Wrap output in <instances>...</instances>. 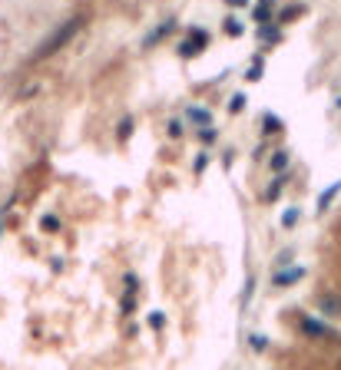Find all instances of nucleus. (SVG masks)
Returning a JSON list of instances; mask_svg holds the SVG:
<instances>
[{
  "instance_id": "nucleus-26",
  "label": "nucleus",
  "mask_w": 341,
  "mask_h": 370,
  "mask_svg": "<svg viewBox=\"0 0 341 370\" xmlns=\"http://www.w3.org/2000/svg\"><path fill=\"white\" fill-rule=\"evenodd\" d=\"M162 324H166V314H162V311H152V314H149V327H152V331H162Z\"/></svg>"
},
{
  "instance_id": "nucleus-30",
  "label": "nucleus",
  "mask_w": 341,
  "mask_h": 370,
  "mask_svg": "<svg viewBox=\"0 0 341 370\" xmlns=\"http://www.w3.org/2000/svg\"><path fill=\"white\" fill-rule=\"evenodd\" d=\"M226 4H229V7H232V10H238V7H248V0H226Z\"/></svg>"
},
{
  "instance_id": "nucleus-21",
  "label": "nucleus",
  "mask_w": 341,
  "mask_h": 370,
  "mask_svg": "<svg viewBox=\"0 0 341 370\" xmlns=\"http://www.w3.org/2000/svg\"><path fill=\"white\" fill-rule=\"evenodd\" d=\"M199 143L202 146H212V143H219V129H212V126H209V129H199Z\"/></svg>"
},
{
  "instance_id": "nucleus-8",
  "label": "nucleus",
  "mask_w": 341,
  "mask_h": 370,
  "mask_svg": "<svg viewBox=\"0 0 341 370\" xmlns=\"http://www.w3.org/2000/svg\"><path fill=\"white\" fill-rule=\"evenodd\" d=\"M338 192H341V179L332 182V185H328V189H325L322 195H318V215H325V212H328V205H332V202L338 199Z\"/></svg>"
},
{
  "instance_id": "nucleus-28",
  "label": "nucleus",
  "mask_w": 341,
  "mask_h": 370,
  "mask_svg": "<svg viewBox=\"0 0 341 370\" xmlns=\"http://www.w3.org/2000/svg\"><path fill=\"white\" fill-rule=\"evenodd\" d=\"M248 344H252L256 351H266V347H268V341L262 337V334H252V337H248Z\"/></svg>"
},
{
  "instance_id": "nucleus-5",
  "label": "nucleus",
  "mask_w": 341,
  "mask_h": 370,
  "mask_svg": "<svg viewBox=\"0 0 341 370\" xmlns=\"http://www.w3.org/2000/svg\"><path fill=\"white\" fill-rule=\"evenodd\" d=\"M172 30H176V17H166L159 23V27L156 30H149V33H146V37H142V47H156V43H159L162 37H169Z\"/></svg>"
},
{
  "instance_id": "nucleus-27",
  "label": "nucleus",
  "mask_w": 341,
  "mask_h": 370,
  "mask_svg": "<svg viewBox=\"0 0 341 370\" xmlns=\"http://www.w3.org/2000/svg\"><path fill=\"white\" fill-rule=\"evenodd\" d=\"M252 291H256V278H246V291H242V304L248 308V301H252Z\"/></svg>"
},
{
  "instance_id": "nucleus-4",
  "label": "nucleus",
  "mask_w": 341,
  "mask_h": 370,
  "mask_svg": "<svg viewBox=\"0 0 341 370\" xmlns=\"http://www.w3.org/2000/svg\"><path fill=\"white\" fill-rule=\"evenodd\" d=\"M302 278H305V268H302V265L275 268V275H272V288H292V285H298Z\"/></svg>"
},
{
  "instance_id": "nucleus-11",
  "label": "nucleus",
  "mask_w": 341,
  "mask_h": 370,
  "mask_svg": "<svg viewBox=\"0 0 341 370\" xmlns=\"http://www.w3.org/2000/svg\"><path fill=\"white\" fill-rule=\"evenodd\" d=\"M133 129H136V119H133V116H130V113H126L123 119L116 123V143H126V139L133 136Z\"/></svg>"
},
{
  "instance_id": "nucleus-23",
  "label": "nucleus",
  "mask_w": 341,
  "mask_h": 370,
  "mask_svg": "<svg viewBox=\"0 0 341 370\" xmlns=\"http://www.w3.org/2000/svg\"><path fill=\"white\" fill-rule=\"evenodd\" d=\"M298 13H302V7H298V4H292V7H285L282 13H278V20H275V23H288V20L298 17Z\"/></svg>"
},
{
  "instance_id": "nucleus-15",
  "label": "nucleus",
  "mask_w": 341,
  "mask_h": 370,
  "mask_svg": "<svg viewBox=\"0 0 341 370\" xmlns=\"http://www.w3.org/2000/svg\"><path fill=\"white\" fill-rule=\"evenodd\" d=\"M298 222H302V209H298V205H292V209L282 212V228H295Z\"/></svg>"
},
{
  "instance_id": "nucleus-7",
  "label": "nucleus",
  "mask_w": 341,
  "mask_h": 370,
  "mask_svg": "<svg viewBox=\"0 0 341 370\" xmlns=\"http://www.w3.org/2000/svg\"><path fill=\"white\" fill-rule=\"evenodd\" d=\"M186 119L196 126V133L212 126V113H209V109H202V106H186Z\"/></svg>"
},
{
  "instance_id": "nucleus-9",
  "label": "nucleus",
  "mask_w": 341,
  "mask_h": 370,
  "mask_svg": "<svg viewBox=\"0 0 341 370\" xmlns=\"http://www.w3.org/2000/svg\"><path fill=\"white\" fill-rule=\"evenodd\" d=\"M288 162H292L288 149H275V152H272V159H268V165H272L275 175H285V169H288Z\"/></svg>"
},
{
  "instance_id": "nucleus-3",
  "label": "nucleus",
  "mask_w": 341,
  "mask_h": 370,
  "mask_svg": "<svg viewBox=\"0 0 341 370\" xmlns=\"http://www.w3.org/2000/svg\"><path fill=\"white\" fill-rule=\"evenodd\" d=\"M206 47H209V30L192 27V30H189V37L182 40V43H179L176 50H179V57H182V60H192V57H199V53H202Z\"/></svg>"
},
{
  "instance_id": "nucleus-12",
  "label": "nucleus",
  "mask_w": 341,
  "mask_h": 370,
  "mask_svg": "<svg viewBox=\"0 0 341 370\" xmlns=\"http://www.w3.org/2000/svg\"><path fill=\"white\" fill-rule=\"evenodd\" d=\"M258 37H262V43H272L275 47V43H282V27H278V23L268 27L266 23V27H258Z\"/></svg>"
},
{
  "instance_id": "nucleus-10",
  "label": "nucleus",
  "mask_w": 341,
  "mask_h": 370,
  "mask_svg": "<svg viewBox=\"0 0 341 370\" xmlns=\"http://www.w3.org/2000/svg\"><path fill=\"white\" fill-rule=\"evenodd\" d=\"M272 7H275V0H258V7L252 10V17H256V23L258 27H266V23H272Z\"/></svg>"
},
{
  "instance_id": "nucleus-19",
  "label": "nucleus",
  "mask_w": 341,
  "mask_h": 370,
  "mask_svg": "<svg viewBox=\"0 0 341 370\" xmlns=\"http://www.w3.org/2000/svg\"><path fill=\"white\" fill-rule=\"evenodd\" d=\"M246 103H248V99H246V93H236V96H232V99H229V113H232V116H238V113H242V109H246Z\"/></svg>"
},
{
  "instance_id": "nucleus-14",
  "label": "nucleus",
  "mask_w": 341,
  "mask_h": 370,
  "mask_svg": "<svg viewBox=\"0 0 341 370\" xmlns=\"http://www.w3.org/2000/svg\"><path fill=\"white\" fill-rule=\"evenodd\" d=\"M282 189H285V175H275L266 189V202H278L282 199Z\"/></svg>"
},
{
  "instance_id": "nucleus-22",
  "label": "nucleus",
  "mask_w": 341,
  "mask_h": 370,
  "mask_svg": "<svg viewBox=\"0 0 341 370\" xmlns=\"http://www.w3.org/2000/svg\"><path fill=\"white\" fill-rule=\"evenodd\" d=\"M14 202H17V195H10L4 205H0V238H4V225H7V212L14 209Z\"/></svg>"
},
{
  "instance_id": "nucleus-25",
  "label": "nucleus",
  "mask_w": 341,
  "mask_h": 370,
  "mask_svg": "<svg viewBox=\"0 0 341 370\" xmlns=\"http://www.w3.org/2000/svg\"><path fill=\"white\" fill-rule=\"evenodd\" d=\"M206 165H209V156H206V152H199V156H196V162H192V172H196V175H202V172H206Z\"/></svg>"
},
{
  "instance_id": "nucleus-16",
  "label": "nucleus",
  "mask_w": 341,
  "mask_h": 370,
  "mask_svg": "<svg viewBox=\"0 0 341 370\" xmlns=\"http://www.w3.org/2000/svg\"><path fill=\"white\" fill-rule=\"evenodd\" d=\"M262 73H266V63H262V57H256V60H252V67L246 70V80H248V83H258Z\"/></svg>"
},
{
  "instance_id": "nucleus-17",
  "label": "nucleus",
  "mask_w": 341,
  "mask_h": 370,
  "mask_svg": "<svg viewBox=\"0 0 341 370\" xmlns=\"http://www.w3.org/2000/svg\"><path fill=\"white\" fill-rule=\"evenodd\" d=\"M226 33L229 37H242V33H246V23L238 17H226Z\"/></svg>"
},
{
  "instance_id": "nucleus-13",
  "label": "nucleus",
  "mask_w": 341,
  "mask_h": 370,
  "mask_svg": "<svg viewBox=\"0 0 341 370\" xmlns=\"http://www.w3.org/2000/svg\"><path fill=\"white\" fill-rule=\"evenodd\" d=\"M282 129H285V123H282V119H278L275 113H266V116H262V133H266V136L282 133Z\"/></svg>"
},
{
  "instance_id": "nucleus-24",
  "label": "nucleus",
  "mask_w": 341,
  "mask_h": 370,
  "mask_svg": "<svg viewBox=\"0 0 341 370\" xmlns=\"http://www.w3.org/2000/svg\"><path fill=\"white\" fill-rule=\"evenodd\" d=\"M166 133H169V139H179V136L186 133V129H182L179 119H169V123H166Z\"/></svg>"
},
{
  "instance_id": "nucleus-1",
  "label": "nucleus",
  "mask_w": 341,
  "mask_h": 370,
  "mask_svg": "<svg viewBox=\"0 0 341 370\" xmlns=\"http://www.w3.org/2000/svg\"><path fill=\"white\" fill-rule=\"evenodd\" d=\"M83 23H86V17H80V13H76V17H70V20H63L60 27L50 30V37L40 40V47L30 53V60H33V63H40V60H50L53 53H60L63 47H70V40H73L76 33L83 30Z\"/></svg>"
},
{
  "instance_id": "nucleus-29",
  "label": "nucleus",
  "mask_w": 341,
  "mask_h": 370,
  "mask_svg": "<svg viewBox=\"0 0 341 370\" xmlns=\"http://www.w3.org/2000/svg\"><path fill=\"white\" fill-rule=\"evenodd\" d=\"M133 308H136V301H133V295H126V298H123V311H126V314H130V311H133Z\"/></svg>"
},
{
  "instance_id": "nucleus-6",
  "label": "nucleus",
  "mask_w": 341,
  "mask_h": 370,
  "mask_svg": "<svg viewBox=\"0 0 341 370\" xmlns=\"http://www.w3.org/2000/svg\"><path fill=\"white\" fill-rule=\"evenodd\" d=\"M318 311H322L325 317H338L341 314V295H335V291L318 295Z\"/></svg>"
},
{
  "instance_id": "nucleus-20",
  "label": "nucleus",
  "mask_w": 341,
  "mask_h": 370,
  "mask_svg": "<svg viewBox=\"0 0 341 370\" xmlns=\"http://www.w3.org/2000/svg\"><path fill=\"white\" fill-rule=\"evenodd\" d=\"M123 288H126V295L136 298V291H140V278H136L133 271H126V275H123Z\"/></svg>"
},
{
  "instance_id": "nucleus-18",
  "label": "nucleus",
  "mask_w": 341,
  "mask_h": 370,
  "mask_svg": "<svg viewBox=\"0 0 341 370\" xmlns=\"http://www.w3.org/2000/svg\"><path fill=\"white\" fill-rule=\"evenodd\" d=\"M40 228H43V232H60V228H63V222H60L53 212H47V215L40 219Z\"/></svg>"
},
{
  "instance_id": "nucleus-2",
  "label": "nucleus",
  "mask_w": 341,
  "mask_h": 370,
  "mask_svg": "<svg viewBox=\"0 0 341 370\" xmlns=\"http://www.w3.org/2000/svg\"><path fill=\"white\" fill-rule=\"evenodd\" d=\"M298 331L305 334V337H315V341H338V331L335 327H328L325 321H318V317H298Z\"/></svg>"
}]
</instances>
